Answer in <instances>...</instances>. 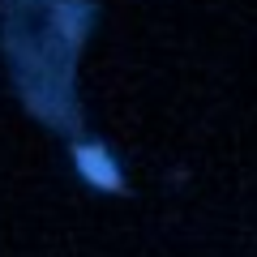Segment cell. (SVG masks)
I'll list each match as a JSON object with an SVG mask.
<instances>
[{"mask_svg":"<svg viewBox=\"0 0 257 257\" xmlns=\"http://www.w3.org/2000/svg\"><path fill=\"white\" fill-rule=\"evenodd\" d=\"M77 167H82L99 189H116V184H120L116 167H111L107 159H103V150H94V146H82V150H77Z\"/></svg>","mask_w":257,"mask_h":257,"instance_id":"cell-1","label":"cell"}]
</instances>
